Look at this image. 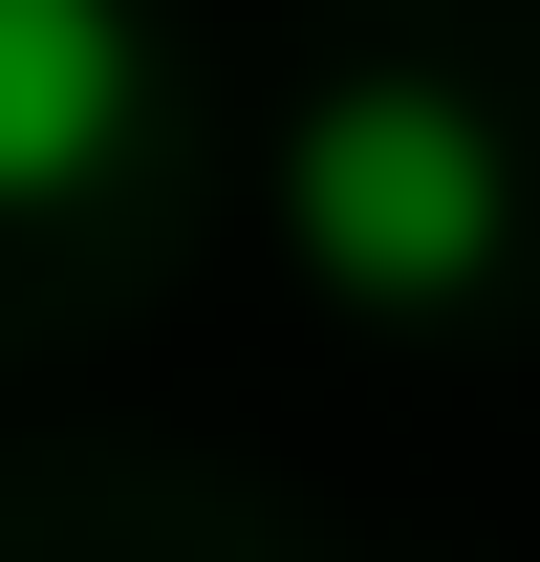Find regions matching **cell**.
<instances>
[{
	"label": "cell",
	"mask_w": 540,
	"mask_h": 562,
	"mask_svg": "<svg viewBox=\"0 0 540 562\" xmlns=\"http://www.w3.org/2000/svg\"><path fill=\"white\" fill-rule=\"evenodd\" d=\"M281 238L346 281V303H454V281H497V238H519V151H497V109L432 66H346L303 131H281Z\"/></svg>",
	"instance_id": "6da1fadb"
},
{
	"label": "cell",
	"mask_w": 540,
	"mask_h": 562,
	"mask_svg": "<svg viewBox=\"0 0 540 562\" xmlns=\"http://www.w3.org/2000/svg\"><path fill=\"white\" fill-rule=\"evenodd\" d=\"M131 109H151V22L131 0H0V216L87 195Z\"/></svg>",
	"instance_id": "7a4b0ae2"
}]
</instances>
